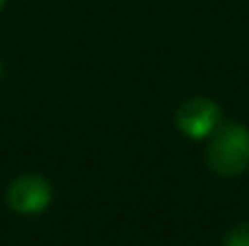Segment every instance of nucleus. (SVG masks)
I'll list each match as a JSON object with an SVG mask.
<instances>
[{"mask_svg":"<svg viewBox=\"0 0 249 246\" xmlns=\"http://www.w3.org/2000/svg\"><path fill=\"white\" fill-rule=\"evenodd\" d=\"M223 123V109L211 97H191L174 111L177 131L189 140H208V135Z\"/></svg>","mask_w":249,"mask_h":246,"instance_id":"2","label":"nucleus"},{"mask_svg":"<svg viewBox=\"0 0 249 246\" xmlns=\"http://www.w3.org/2000/svg\"><path fill=\"white\" fill-rule=\"evenodd\" d=\"M53 200V186L41 174H19L5 191V203L17 215H39Z\"/></svg>","mask_w":249,"mask_h":246,"instance_id":"3","label":"nucleus"},{"mask_svg":"<svg viewBox=\"0 0 249 246\" xmlns=\"http://www.w3.org/2000/svg\"><path fill=\"white\" fill-rule=\"evenodd\" d=\"M2 5H5V0H0V10H2Z\"/></svg>","mask_w":249,"mask_h":246,"instance_id":"6","label":"nucleus"},{"mask_svg":"<svg viewBox=\"0 0 249 246\" xmlns=\"http://www.w3.org/2000/svg\"><path fill=\"white\" fill-rule=\"evenodd\" d=\"M223 246H249V220L235 225V227L225 234Z\"/></svg>","mask_w":249,"mask_h":246,"instance_id":"4","label":"nucleus"},{"mask_svg":"<svg viewBox=\"0 0 249 246\" xmlns=\"http://www.w3.org/2000/svg\"><path fill=\"white\" fill-rule=\"evenodd\" d=\"M206 162L213 174L223 179H235L249 169V128L245 123L228 121L220 123L206 145Z\"/></svg>","mask_w":249,"mask_h":246,"instance_id":"1","label":"nucleus"},{"mask_svg":"<svg viewBox=\"0 0 249 246\" xmlns=\"http://www.w3.org/2000/svg\"><path fill=\"white\" fill-rule=\"evenodd\" d=\"M0 78H2V63H0Z\"/></svg>","mask_w":249,"mask_h":246,"instance_id":"5","label":"nucleus"}]
</instances>
